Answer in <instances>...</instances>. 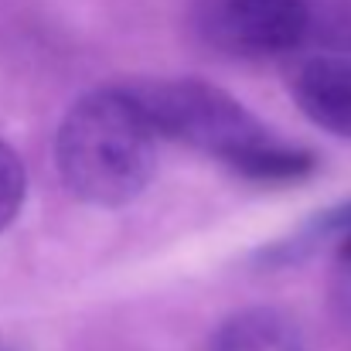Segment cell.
<instances>
[{
    "label": "cell",
    "mask_w": 351,
    "mask_h": 351,
    "mask_svg": "<svg viewBox=\"0 0 351 351\" xmlns=\"http://www.w3.org/2000/svg\"><path fill=\"white\" fill-rule=\"evenodd\" d=\"M331 311L341 328L351 331V259H338V269L331 276Z\"/></svg>",
    "instance_id": "8"
},
{
    "label": "cell",
    "mask_w": 351,
    "mask_h": 351,
    "mask_svg": "<svg viewBox=\"0 0 351 351\" xmlns=\"http://www.w3.org/2000/svg\"><path fill=\"white\" fill-rule=\"evenodd\" d=\"M198 34L239 58L314 48V0H195Z\"/></svg>",
    "instance_id": "3"
},
{
    "label": "cell",
    "mask_w": 351,
    "mask_h": 351,
    "mask_svg": "<svg viewBox=\"0 0 351 351\" xmlns=\"http://www.w3.org/2000/svg\"><path fill=\"white\" fill-rule=\"evenodd\" d=\"M0 351H10V348H0Z\"/></svg>",
    "instance_id": "9"
},
{
    "label": "cell",
    "mask_w": 351,
    "mask_h": 351,
    "mask_svg": "<svg viewBox=\"0 0 351 351\" xmlns=\"http://www.w3.org/2000/svg\"><path fill=\"white\" fill-rule=\"evenodd\" d=\"M290 96L311 123L351 140V55L304 58L290 75Z\"/></svg>",
    "instance_id": "4"
},
{
    "label": "cell",
    "mask_w": 351,
    "mask_h": 351,
    "mask_svg": "<svg viewBox=\"0 0 351 351\" xmlns=\"http://www.w3.org/2000/svg\"><path fill=\"white\" fill-rule=\"evenodd\" d=\"M157 140H178L256 184H293L314 174L311 150L287 143L239 99L202 79H154L126 86Z\"/></svg>",
    "instance_id": "1"
},
{
    "label": "cell",
    "mask_w": 351,
    "mask_h": 351,
    "mask_svg": "<svg viewBox=\"0 0 351 351\" xmlns=\"http://www.w3.org/2000/svg\"><path fill=\"white\" fill-rule=\"evenodd\" d=\"M157 133L126 86H103L79 96L55 136V167L72 198L119 208L154 178Z\"/></svg>",
    "instance_id": "2"
},
{
    "label": "cell",
    "mask_w": 351,
    "mask_h": 351,
    "mask_svg": "<svg viewBox=\"0 0 351 351\" xmlns=\"http://www.w3.org/2000/svg\"><path fill=\"white\" fill-rule=\"evenodd\" d=\"M208 351H304V335L276 307H245L215 328Z\"/></svg>",
    "instance_id": "5"
},
{
    "label": "cell",
    "mask_w": 351,
    "mask_h": 351,
    "mask_svg": "<svg viewBox=\"0 0 351 351\" xmlns=\"http://www.w3.org/2000/svg\"><path fill=\"white\" fill-rule=\"evenodd\" d=\"M324 245H331L338 252V259H351V202L324 208L307 226H300L290 239L263 249L259 263L263 266H290V263H300V259L321 252Z\"/></svg>",
    "instance_id": "6"
},
{
    "label": "cell",
    "mask_w": 351,
    "mask_h": 351,
    "mask_svg": "<svg viewBox=\"0 0 351 351\" xmlns=\"http://www.w3.org/2000/svg\"><path fill=\"white\" fill-rule=\"evenodd\" d=\"M24 195H27L24 160L17 157V150L7 140H0V232L17 219V212L24 205Z\"/></svg>",
    "instance_id": "7"
}]
</instances>
